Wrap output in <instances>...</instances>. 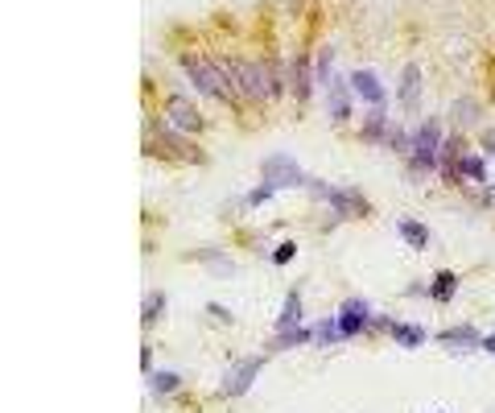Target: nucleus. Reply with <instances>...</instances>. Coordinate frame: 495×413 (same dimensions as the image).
<instances>
[{"label": "nucleus", "mask_w": 495, "mask_h": 413, "mask_svg": "<svg viewBox=\"0 0 495 413\" xmlns=\"http://www.w3.org/2000/svg\"><path fill=\"white\" fill-rule=\"evenodd\" d=\"M223 71L236 83L239 96H248V99H273V96H281V87H285L277 67H264V62H239V58H232V62H223Z\"/></svg>", "instance_id": "f257e3e1"}, {"label": "nucleus", "mask_w": 495, "mask_h": 413, "mask_svg": "<svg viewBox=\"0 0 495 413\" xmlns=\"http://www.w3.org/2000/svg\"><path fill=\"white\" fill-rule=\"evenodd\" d=\"M182 67H186V74L194 79V87H198L203 96H211V99H232V96H236V87L227 83V71H223V67H215L211 58L186 54V58H182Z\"/></svg>", "instance_id": "f03ea898"}, {"label": "nucleus", "mask_w": 495, "mask_h": 413, "mask_svg": "<svg viewBox=\"0 0 495 413\" xmlns=\"http://www.w3.org/2000/svg\"><path fill=\"white\" fill-rule=\"evenodd\" d=\"M264 182H268L273 191L309 186V178L297 170V162H293V157H285V153H273V157H264Z\"/></svg>", "instance_id": "7ed1b4c3"}, {"label": "nucleus", "mask_w": 495, "mask_h": 413, "mask_svg": "<svg viewBox=\"0 0 495 413\" xmlns=\"http://www.w3.org/2000/svg\"><path fill=\"white\" fill-rule=\"evenodd\" d=\"M438 149H442V124L425 120L417 132H413V166L417 170H433L438 166Z\"/></svg>", "instance_id": "20e7f679"}, {"label": "nucleus", "mask_w": 495, "mask_h": 413, "mask_svg": "<svg viewBox=\"0 0 495 413\" xmlns=\"http://www.w3.org/2000/svg\"><path fill=\"white\" fill-rule=\"evenodd\" d=\"M165 120H169V132H186V137H194V132L203 128V116H198L194 103L182 99V96H173L165 103Z\"/></svg>", "instance_id": "39448f33"}, {"label": "nucleus", "mask_w": 495, "mask_h": 413, "mask_svg": "<svg viewBox=\"0 0 495 413\" xmlns=\"http://www.w3.org/2000/svg\"><path fill=\"white\" fill-rule=\"evenodd\" d=\"M368 318H372V310H368V302H363V298H351V302H347V306L338 310V318H334V322H338V335H343V339H351V335H359Z\"/></svg>", "instance_id": "423d86ee"}, {"label": "nucleus", "mask_w": 495, "mask_h": 413, "mask_svg": "<svg viewBox=\"0 0 495 413\" xmlns=\"http://www.w3.org/2000/svg\"><path fill=\"white\" fill-rule=\"evenodd\" d=\"M309 186H314L318 195H326L330 203H334L338 215H363V211H368V203L355 195V191H330V186H322V182H309Z\"/></svg>", "instance_id": "0eeeda50"}, {"label": "nucleus", "mask_w": 495, "mask_h": 413, "mask_svg": "<svg viewBox=\"0 0 495 413\" xmlns=\"http://www.w3.org/2000/svg\"><path fill=\"white\" fill-rule=\"evenodd\" d=\"M351 87L359 91V99H363V103L384 108V83H380L372 71H351Z\"/></svg>", "instance_id": "6e6552de"}, {"label": "nucleus", "mask_w": 495, "mask_h": 413, "mask_svg": "<svg viewBox=\"0 0 495 413\" xmlns=\"http://www.w3.org/2000/svg\"><path fill=\"white\" fill-rule=\"evenodd\" d=\"M256 372H260V360H244V364H236L232 380H227V397H244V392L252 389Z\"/></svg>", "instance_id": "1a4fd4ad"}, {"label": "nucleus", "mask_w": 495, "mask_h": 413, "mask_svg": "<svg viewBox=\"0 0 495 413\" xmlns=\"http://www.w3.org/2000/svg\"><path fill=\"white\" fill-rule=\"evenodd\" d=\"M297 327H302V298H297V293H289V298H285L281 318H277V331H297Z\"/></svg>", "instance_id": "9d476101"}, {"label": "nucleus", "mask_w": 495, "mask_h": 413, "mask_svg": "<svg viewBox=\"0 0 495 413\" xmlns=\"http://www.w3.org/2000/svg\"><path fill=\"white\" fill-rule=\"evenodd\" d=\"M454 290H458V277H454V273H446V268H442V273L429 281V298H433V302H450V298H454Z\"/></svg>", "instance_id": "9b49d317"}, {"label": "nucleus", "mask_w": 495, "mask_h": 413, "mask_svg": "<svg viewBox=\"0 0 495 413\" xmlns=\"http://www.w3.org/2000/svg\"><path fill=\"white\" fill-rule=\"evenodd\" d=\"M417 91H421V71L417 67H404V74H401V103H417Z\"/></svg>", "instance_id": "f8f14e48"}, {"label": "nucleus", "mask_w": 495, "mask_h": 413, "mask_svg": "<svg viewBox=\"0 0 495 413\" xmlns=\"http://www.w3.org/2000/svg\"><path fill=\"white\" fill-rule=\"evenodd\" d=\"M442 343H450V347H483L479 331H471V327H454V331H442Z\"/></svg>", "instance_id": "ddd939ff"}, {"label": "nucleus", "mask_w": 495, "mask_h": 413, "mask_svg": "<svg viewBox=\"0 0 495 413\" xmlns=\"http://www.w3.org/2000/svg\"><path fill=\"white\" fill-rule=\"evenodd\" d=\"M392 339L401 343V347H421L425 331L421 327H409V322H397V327H392Z\"/></svg>", "instance_id": "4468645a"}, {"label": "nucleus", "mask_w": 495, "mask_h": 413, "mask_svg": "<svg viewBox=\"0 0 495 413\" xmlns=\"http://www.w3.org/2000/svg\"><path fill=\"white\" fill-rule=\"evenodd\" d=\"M458 174H462V178H471V182H483V178H487V162H483V157H474V153H467V157L458 162Z\"/></svg>", "instance_id": "2eb2a0df"}, {"label": "nucleus", "mask_w": 495, "mask_h": 413, "mask_svg": "<svg viewBox=\"0 0 495 413\" xmlns=\"http://www.w3.org/2000/svg\"><path fill=\"white\" fill-rule=\"evenodd\" d=\"M401 240L413 244V248H425L429 244V232H425L421 223H413V219H401Z\"/></svg>", "instance_id": "dca6fc26"}, {"label": "nucleus", "mask_w": 495, "mask_h": 413, "mask_svg": "<svg viewBox=\"0 0 495 413\" xmlns=\"http://www.w3.org/2000/svg\"><path fill=\"white\" fill-rule=\"evenodd\" d=\"M347 112H351L347 91H343V83H334V87H330V116H334V120H347Z\"/></svg>", "instance_id": "f3484780"}, {"label": "nucleus", "mask_w": 495, "mask_h": 413, "mask_svg": "<svg viewBox=\"0 0 495 413\" xmlns=\"http://www.w3.org/2000/svg\"><path fill=\"white\" fill-rule=\"evenodd\" d=\"M309 339H314V331H309V327H297V331H277L273 347H297V343H309Z\"/></svg>", "instance_id": "a211bd4d"}, {"label": "nucleus", "mask_w": 495, "mask_h": 413, "mask_svg": "<svg viewBox=\"0 0 495 413\" xmlns=\"http://www.w3.org/2000/svg\"><path fill=\"white\" fill-rule=\"evenodd\" d=\"M309 58H297V67H293V74H297V99H306L309 96Z\"/></svg>", "instance_id": "6ab92c4d"}, {"label": "nucleus", "mask_w": 495, "mask_h": 413, "mask_svg": "<svg viewBox=\"0 0 495 413\" xmlns=\"http://www.w3.org/2000/svg\"><path fill=\"white\" fill-rule=\"evenodd\" d=\"M178 385H182V376H173V372H157V376H153V389L157 392H173Z\"/></svg>", "instance_id": "aec40b11"}, {"label": "nucleus", "mask_w": 495, "mask_h": 413, "mask_svg": "<svg viewBox=\"0 0 495 413\" xmlns=\"http://www.w3.org/2000/svg\"><path fill=\"white\" fill-rule=\"evenodd\" d=\"M161 306H165V298H161V293H149V302H144V310H141V315H144V322H153V318L161 315Z\"/></svg>", "instance_id": "412c9836"}, {"label": "nucleus", "mask_w": 495, "mask_h": 413, "mask_svg": "<svg viewBox=\"0 0 495 413\" xmlns=\"http://www.w3.org/2000/svg\"><path fill=\"white\" fill-rule=\"evenodd\" d=\"M273 195H277V191H273V186L264 182L260 191H252V195H248V207H260V203H268V198H273Z\"/></svg>", "instance_id": "4be33fe9"}, {"label": "nucleus", "mask_w": 495, "mask_h": 413, "mask_svg": "<svg viewBox=\"0 0 495 413\" xmlns=\"http://www.w3.org/2000/svg\"><path fill=\"white\" fill-rule=\"evenodd\" d=\"M293 256H297V244H281V248L273 252V261H277V265H285V261H293Z\"/></svg>", "instance_id": "5701e85b"}, {"label": "nucleus", "mask_w": 495, "mask_h": 413, "mask_svg": "<svg viewBox=\"0 0 495 413\" xmlns=\"http://www.w3.org/2000/svg\"><path fill=\"white\" fill-rule=\"evenodd\" d=\"M330 58H334V50H322V54H318V79H330Z\"/></svg>", "instance_id": "b1692460"}, {"label": "nucleus", "mask_w": 495, "mask_h": 413, "mask_svg": "<svg viewBox=\"0 0 495 413\" xmlns=\"http://www.w3.org/2000/svg\"><path fill=\"white\" fill-rule=\"evenodd\" d=\"M141 368H144V372H153V351H149V347L141 351Z\"/></svg>", "instance_id": "393cba45"}, {"label": "nucleus", "mask_w": 495, "mask_h": 413, "mask_svg": "<svg viewBox=\"0 0 495 413\" xmlns=\"http://www.w3.org/2000/svg\"><path fill=\"white\" fill-rule=\"evenodd\" d=\"M483 351H491V356H495V335H487V339H483Z\"/></svg>", "instance_id": "a878e982"}, {"label": "nucleus", "mask_w": 495, "mask_h": 413, "mask_svg": "<svg viewBox=\"0 0 495 413\" xmlns=\"http://www.w3.org/2000/svg\"><path fill=\"white\" fill-rule=\"evenodd\" d=\"M487 149H495V132H487Z\"/></svg>", "instance_id": "bb28decb"}]
</instances>
